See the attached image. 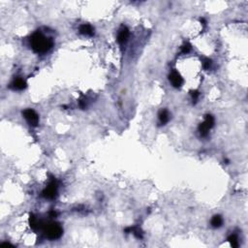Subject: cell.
<instances>
[{"label": "cell", "mask_w": 248, "mask_h": 248, "mask_svg": "<svg viewBox=\"0 0 248 248\" xmlns=\"http://www.w3.org/2000/svg\"><path fill=\"white\" fill-rule=\"evenodd\" d=\"M30 45L31 48L35 52L38 54H45V52L49 51L54 42L51 38H47L46 36L40 32L34 33L30 38Z\"/></svg>", "instance_id": "1"}, {"label": "cell", "mask_w": 248, "mask_h": 248, "mask_svg": "<svg viewBox=\"0 0 248 248\" xmlns=\"http://www.w3.org/2000/svg\"><path fill=\"white\" fill-rule=\"evenodd\" d=\"M42 229L47 235V238L50 239H59L63 234V229L60 224L56 222H48L44 223L42 225Z\"/></svg>", "instance_id": "2"}, {"label": "cell", "mask_w": 248, "mask_h": 248, "mask_svg": "<svg viewBox=\"0 0 248 248\" xmlns=\"http://www.w3.org/2000/svg\"><path fill=\"white\" fill-rule=\"evenodd\" d=\"M24 118L26 119V121L30 124L31 126H37L39 123V116L36 114V111L31 110V109H27L25 111H23L22 113Z\"/></svg>", "instance_id": "3"}, {"label": "cell", "mask_w": 248, "mask_h": 248, "mask_svg": "<svg viewBox=\"0 0 248 248\" xmlns=\"http://www.w3.org/2000/svg\"><path fill=\"white\" fill-rule=\"evenodd\" d=\"M43 196L46 199H54L56 196V183L55 182H51L49 184V186L47 187L45 190L43 191Z\"/></svg>", "instance_id": "4"}, {"label": "cell", "mask_w": 248, "mask_h": 248, "mask_svg": "<svg viewBox=\"0 0 248 248\" xmlns=\"http://www.w3.org/2000/svg\"><path fill=\"white\" fill-rule=\"evenodd\" d=\"M169 79H170V81L172 82V85L176 88L180 87L182 84H183V80H182L181 76L176 72V71H174V72L171 73Z\"/></svg>", "instance_id": "5"}, {"label": "cell", "mask_w": 248, "mask_h": 248, "mask_svg": "<svg viewBox=\"0 0 248 248\" xmlns=\"http://www.w3.org/2000/svg\"><path fill=\"white\" fill-rule=\"evenodd\" d=\"M129 35H130V33H129L128 28L125 26H122L121 29L119 30L118 36H117V41H118V43L121 45L125 43L129 38Z\"/></svg>", "instance_id": "6"}, {"label": "cell", "mask_w": 248, "mask_h": 248, "mask_svg": "<svg viewBox=\"0 0 248 248\" xmlns=\"http://www.w3.org/2000/svg\"><path fill=\"white\" fill-rule=\"evenodd\" d=\"M11 87L15 90H22L26 87V82L22 79H16L12 82Z\"/></svg>", "instance_id": "7"}, {"label": "cell", "mask_w": 248, "mask_h": 248, "mask_svg": "<svg viewBox=\"0 0 248 248\" xmlns=\"http://www.w3.org/2000/svg\"><path fill=\"white\" fill-rule=\"evenodd\" d=\"M80 32L84 35H88V36H92L94 34V30L91 25L89 24H82L80 27Z\"/></svg>", "instance_id": "8"}, {"label": "cell", "mask_w": 248, "mask_h": 248, "mask_svg": "<svg viewBox=\"0 0 248 248\" xmlns=\"http://www.w3.org/2000/svg\"><path fill=\"white\" fill-rule=\"evenodd\" d=\"M222 223H223V219H222V217L220 215H215L211 219V225H212V227H214V228L221 227Z\"/></svg>", "instance_id": "9"}, {"label": "cell", "mask_w": 248, "mask_h": 248, "mask_svg": "<svg viewBox=\"0 0 248 248\" xmlns=\"http://www.w3.org/2000/svg\"><path fill=\"white\" fill-rule=\"evenodd\" d=\"M209 129L210 128L208 125H206L205 122L201 123L200 125H199V132H200V134H201V136H202V137H205V136H208Z\"/></svg>", "instance_id": "10"}, {"label": "cell", "mask_w": 248, "mask_h": 248, "mask_svg": "<svg viewBox=\"0 0 248 248\" xmlns=\"http://www.w3.org/2000/svg\"><path fill=\"white\" fill-rule=\"evenodd\" d=\"M169 119H170V115H169L168 111H166V110L161 111L160 114H159V120H160V122L162 124H165L169 121Z\"/></svg>", "instance_id": "11"}, {"label": "cell", "mask_w": 248, "mask_h": 248, "mask_svg": "<svg viewBox=\"0 0 248 248\" xmlns=\"http://www.w3.org/2000/svg\"><path fill=\"white\" fill-rule=\"evenodd\" d=\"M229 242L231 243V245L235 248L239 247V239H238V237L235 235H231L228 239Z\"/></svg>", "instance_id": "12"}, {"label": "cell", "mask_w": 248, "mask_h": 248, "mask_svg": "<svg viewBox=\"0 0 248 248\" xmlns=\"http://www.w3.org/2000/svg\"><path fill=\"white\" fill-rule=\"evenodd\" d=\"M29 224H30V227L34 230H36L39 225H38V221L36 219V217H35L33 214H30V216H29Z\"/></svg>", "instance_id": "13"}, {"label": "cell", "mask_w": 248, "mask_h": 248, "mask_svg": "<svg viewBox=\"0 0 248 248\" xmlns=\"http://www.w3.org/2000/svg\"><path fill=\"white\" fill-rule=\"evenodd\" d=\"M205 123L208 125L209 128H212L214 126V118L213 116L210 115H205Z\"/></svg>", "instance_id": "14"}, {"label": "cell", "mask_w": 248, "mask_h": 248, "mask_svg": "<svg viewBox=\"0 0 248 248\" xmlns=\"http://www.w3.org/2000/svg\"><path fill=\"white\" fill-rule=\"evenodd\" d=\"M191 50V45L190 44H184L183 46H182V49H181V51L183 52V54H187V52H189Z\"/></svg>", "instance_id": "15"}, {"label": "cell", "mask_w": 248, "mask_h": 248, "mask_svg": "<svg viewBox=\"0 0 248 248\" xmlns=\"http://www.w3.org/2000/svg\"><path fill=\"white\" fill-rule=\"evenodd\" d=\"M203 66L205 70L209 69V67L211 66V60L209 59V58H205L204 59V62H203Z\"/></svg>", "instance_id": "16"}, {"label": "cell", "mask_w": 248, "mask_h": 248, "mask_svg": "<svg viewBox=\"0 0 248 248\" xmlns=\"http://www.w3.org/2000/svg\"><path fill=\"white\" fill-rule=\"evenodd\" d=\"M199 95H200V93L198 91H196V90H195V91H191V96H192L194 101H196V100L198 99Z\"/></svg>", "instance_id": "17"}, {"label": "cell", "mask_w": 248, "mask_h": 248, "mask_svg": "<svg viewBox=\"0 0 248 248\" xmlns=\"http://www.w3.org/2000/svg\"><path fill=\"white\" fill-rule=\"evenodd\" d=\"M56 215H57V213H56V212H54V211H51L50 212V216L51 217H55Z\"/></svg>", "instance_id": "18"}]
</instances>
